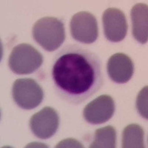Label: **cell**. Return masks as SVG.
<instances>
[{
    "label": "cell",
    "mask_w": 148,
    "mask_h": 148,
    "mask_svg": "<svg viewBox=\"0 0 148 148\" xmlns=\"http://www.w3.org/2000/svg\"><path fill=\"white\" fill-rule=\"evenodd\" d=\"M52 77L62 97L74 103L88 99L101 86V64L86 50L68 48L54 62Z\"/></svg>",
    "instance_id": "6da1fadb"
},
{
    "label": "cell",
    "mask_w": 148,
    "mask_h": 148,
    "mask_svg": "<svg viewBox=\"0 0 148 148\" xmlns=\"http://www.w3.org/2000/svg\"><path fill=\"white\" fill-rule=\"evenodd\" d=\"M33 36L36 42L47 51H54L65 39L64 24L56 17H43L34 24Z\"/></svg>",
    "instance_id": "7a4b0ae2"
},
{
    "label": "cell",
    "mask_w": 148,
    "mask_h": 148,
    "mask_svg": "<svg viewBox=\"0 0 148 148\" xmlns=\"http://www.w3.org/2000/svg\"><path fill=\"white\" fill-rule=\"evenodd\" d=\"M43 62L42 54L29 44H19L14 47L9 56L8 64L12 71L18 75L34 73Z\"/></svg>",
    "instance_id": "3957f363"
},
{
    "label": "cell",
    "mask_w": 148,
    "mask_h": 148,
    "mask_svg": "<svg viewBox=\"0 0 148 148\" xmlns=\"http://www.w3.org/2000/svg\"><path fill=\"white\" fill-rule=\"evenodd\" d=\"M12 95L18 106L25 110H32L38 107L43 100V90L32 79H19L13 85Z\"/></svg>",
    "instance_id": "277c9868"
},
{
    "label": "cell",
    "mask_w": 148,
    "mask_h": 148,
    "mask_svg": "<svg viewBox=\"0 0 148 148\" xmlns=\"http://www.w3.org/2000/svg\"><path fill=\"white\" fill-rule=\"evenodd\" d=\"M71 34L75 40L84 44H92L97 39V20L94 15L87 11L79 12L71 20Z\"/></svg>",
    "instance_id": "5b68a950"
},
{
    "label": "cell",
    "mask_w": 148,
    "mask_h": 148,
    "mask_svg": "<svg viewBox=\"0 0 148 148\" xmlns=\"http://www.w3.org/2000/svg\"><path fill=\"white\" fill-rule=\"evenodd\" d=\"M59 123L57 112L51 107H45L30 118V127L36 136L47 139L55 134Z\"/></svg>",
    "instance_id": "8992f818"
},
{
    "label": "cell",
    "mask_w": 148,
    "mask_h": 148,
    "mask_svg": "<svg viewBox=\"0 0 148 148\" xmlns=\"http://www.w3.org/2000/svg\"><path fill=\"white\" fill-rule=\"evenodd\" d=\"M115 113V102L111 96L101 95L88 104L83 111L86 121L92 125L106 122Z\"/></svg>",
    "instance_id": "52a82bcc"
},
{
    "label": "cell",
    "mask_w": 148,
    "mask_h": 148,
    "mask_svg": "<svg viewBox=\"0 0 148 148\" xmlns=\"http://www.w3.org/2000/svg\"><path fill=\"white\" fill-rule=\"evenodd\" d=\"M105 37L112 42L125 39L127 33L126 16L121 10L114 8L107 9L102 16Z\"/></svg>",
    "instance_id": "ba28073f"
},
{
    "label": "cell",
    "mask_w": 148,
    "mask_h": 148,
    "mask_svg": "<svg viewBox=\"0 0 148 148\" xmlns=\"http://www.w3.org/2000/svg\"><path fill=\"white\" fill-rule=\"evenodd\" d=\"M107 71L109 77L113 82L124 84L131 79L134 72V65L132 59L127 55L117 53L108 59Z\"/></svg>",
    "instance_id": "9c48e42d"
},
{
    "label": "cell",
    "mask_w": 148,
    "mask_h": 148,
    "mask_svg": "<svg viewBox=\"0 0 148 148\" xmlns=\"http://www.w3.org/2000/svg\"><path fill=\"white\" fill-rule=\"evenodd\" d=\"M133 35L141 44L147 42L148 39V7L147 5L138 3L131 10Z\"/></svg>",
    "instance_id": "30bf717a"
},
{
    "label": "cell",
    "mask_w": 148,
    "mask_h": 148,
    "mask_svg": "<svg viewBox=\"0 0 148 148\" xmlns=\"http://www.w3.org/2000/svg\"><path fill=\"white\" fill-rule=\"evenodd\" d=\"M143 128L136 124H130L125 127L122 133L123 148H143L144 144Z\"/></svg>",
    "instance_id": "8fae6325"
},
{
    "label": "cell",
    "mask_w": 148,
    "mask_h": 148,
    "mask_svg": "<svg viewBox=\"0 0 148 148\" xmlns=\"http://www.w3.org/2000/svg\"><path fill=\"white\" fill-rule=\"evenodd\" d=\"M116 144V131L113 126L97 129L95 132L94 141L90 148H114Z\"/></svg>",
    "instance_id": "7c38bea8"
},
{
    "label": "cell",
    "mask_w": 148,
    "mask_h": 148,
    "mask_svg": "<svg viewBox=\"0 0 148 148\" xmlns=\"http://www.w3.org/2000/svg\"><path fill=\"white\" fill-rule=\"evenodd\" d=\"M147 86L141 90L136 99V108L143 118L147 119Z\"/></svg>",
    "instance_id": "4fadbf2b"
},
{
    "label": "cell",
    "mask_w": 148,
    "mask_h": 148,
    "mask_svg": "<svg viewBox=\"0 0 148 148\" xmlns=\"http://www.w3.org/2000/svg\"><path fill=\"white\" fill-rule=\"evenodd\" d=\"M56 147H83V145L80 142L73 138H67L60 141Z\"/></svg>",
    "instance_id": "5bb4252c"
}]
</instances>
